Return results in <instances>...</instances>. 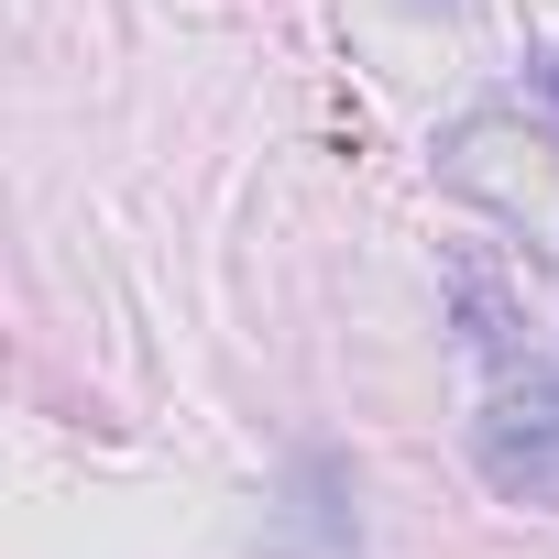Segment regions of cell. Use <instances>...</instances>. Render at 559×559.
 Segmentation results:
<instances>
[{"label":"cell","mask_w":559,"mask_h":559,"mask_svg":"<svg viewBox=\"0 0 559 559\" xmlns=\"http://www.w3.org/2000/svg\"><path fill=\"white\" fill-rule=\"evenodd\" d=\"M472 450H483V483H493V493H515V504H548V515H559V373L504 384V395L483 406Z\"/></svg>","instance_id":"obj_1"},{"label":"cell","mask_w":559,"mask_h":559,"mask_svg":"<svg viewBox=\"0 0 559 559\" xmlns=\"http://www.w3.org/2000/svg\"><path fill=\"white\" fill-rule=\"evenodd\" d=\"M252 559H362V515H352V472L341 461H297V483L274 493Z\"/></svg>","instance_id":"obj_2"}]
</instances>
